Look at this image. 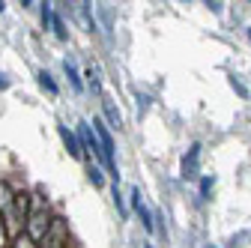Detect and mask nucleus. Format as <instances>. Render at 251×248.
Masks as SVG:
<instances>
[{"instance_id": "0eeeda50", "label": "nucleus", "mask_w": 251, "mask_h": 248, "mask_svg": "<svg viewBox=\"0 0 251 248\" xmlns=\"http://www.w3.org/2000/svg\"><path fill=\"white\" fill-rule=\"evenodd\" d=\"M63 69H66V78H69V84H72V87H75V90L81 93V90H84V78H81V72H78V69H75V66L69 63V60H66V63H63Z\"/></svg>"}, {"instance_id": "f8f14e48", "label": "nucleus", "mask_w": 251, "mask_h": 248, "mask_svg": "<svg viewBox=\"0 0 251 248\" xmlns=\"http://www.w3.org/2000/svg\"><path fill=\"white\" fill-rule=\"evenodd\" d=\"M227 84L233 87V93H236L239 99H248V87H245V84L239 81V75H227Z\"/></svg>"}, {"instance_id": "dca6fc26", "label": "nucleus", "mask_w": 251, "mask_h": 248, "mask_svg": "<svg viewBox=\"0 0 251 248\" xmlns=\"http://www.w3.org/2000/svg\"><path fill=\"white\" fill-rule=\"evenodd\" d=\"M212 185H215V176H212V174L201 176V198H203V200L209 198V192H212Z\"/></svg>"}, {"instance_id": "f257e3e1", "label": "nucleus", "mask_w": 251, "mask_h": 248, "mask_svg": "<svg viewBox=\"0 0 251 248\" xmlns=\"http://www.w3.org/2000/svg\"><path fill=\"white\" fill-rule=\"evenodd\" d=\"M51 224H54V215H51V209H48V200H45L42 195H33V206H30L24 233L33 239L36 245H42L45 236H48V230H51Z\"/></svg>"}, {"instance_id": "412c9836", "label": "nucleus", "mask_w": 251, "mask_h": 248, "mask_svg": "<svg viewBox=\"0 0 251 248\" xmlns=\"http://www.w3.org/2000/svg\"><path fill=\"white\" fill-rule=\"evenodd\" d=\"M144 248H152V245H144Z\"/></svg>"}, {"instance_id": "20e7f679", "label": "nucleus", "mask_w": 251, "mask_h": 248, "mask_svg": "<svg viewBox=\"0 0 251 248\" xmlns=\"http://www.w3.org/2000/svg\"><path fill=\"white\" fill-rule=\"evenodd\" d=\"M78 138H81V147H84V156H93V159H99L102 162V144L96 138V132H93L90 123H78Z\"/></svg>"}, {"instance_id": "7ed1b4c3", "label": "nucleus", "mask_w": 251, "mask_h": 248, "mask_svg": "<svg viewBox=\"0 0 251 248\" xmlns=\"http://www.w3.org/2000/svg\"><path fill=\"white\" fill-rule=\"evenodd\" d=\"M132 209H135V215L141 219V227L147 230V233H155L159 227H155V215L150 212V206L144 203V195H141V185H135L132 189Z\"/></svg>"}, {"instance_id": "f03ea898", "label": "nucleus", "mask_w": 251, "mask_h": 248, "mask_svg": "<svg viewBox=\"0 0 251 248\" xmlns=\"http://www.w3.org/2000/svg\"><path fill=\"white\" fill-rule=\"evenodd\" d=\"M93 132H96L99 144H102V168L105 174L120 185V174H117V159H114V135H111V126L105 120H93Z\"/></svg>"}, {"instance_id": "2eb2a0df", "label": "nucleus", "mask_w": 251, "mask_h": 248, "mask_svg": "<svg viewBox=\"0 0 251 248\" xmlns=\"http://www.w3.org/2000/svg\"><path fill=\"white\" fill-rule=\"evenodd\" d=\"M9 248H39V245H36L33 239H30L27 233H18V236L12 239V245H9Z\"/></svg>"}, {"instance_id": "423d86ee", "label": "nucleus", "mask_w": 251, "mask_h": 248, "mask_svg": "<svg viewBox=\"0 0 251 248\" xmlns=\"http://www.w3.org/2000/svg\"><path fill=\"white\" fill-rule=\"evenodd\" d=\"M57 135H60L63 147L69 149V156H72V159H78V162H81V159H87V156H84V147H81V138H78V132H69V129L60 123V126H57Z\"/></svg>"}, {"instance_id": "9b49d317", "label": "nucleus", "mask_w": 251, "mask_h": 248, "mask_svg": "<svg viewBox=\"0 0 251 248\" xmlns=\"http://www.w3.org/2000/svg\"><path fill=\"white\" fill-rule=\"evenodd\" d=\"M111 198H114V206L120 209L123 219H129V209H126V203H123V195H120V185H117V182L111 185Z\"/></svg>"}, {"instance_id": "1a4fd4ad", "label": "nucleus", "mask_w": 251, "mask_h": 248, "mask_svg": "<svg viewBox=\"0 0 251 248\" xmlns=\"http://www.w3.org/2000/svg\"><path fill=\"white\" fill-rule=\"evenodd\" d=\"M51 30H54V36L60 39V42H66L69 39V30H66V21H63L57 12H54V21H51Z\"/></svg>"}, {"instance_id": "6e6552de", "label": "nucleus", "mask_w": 251, "mask_h": 248, "mask_svg": "<svg viewBox=\"0 0 251 248\" xmlns=\"http://www.w3.org/2000/svg\"><path fill=\"white\" fill-rule=\"evenodd\" d=\"M102 111H105V117H108V123H111V129H120V126H123V117H120V111H117L111 102H102Z\"/></svg>"}, {"instance_id": "4be33fe9", "label": "nucleus", "mask_w": 251, "mask_h": 248, "mask_svg": "<svg viewBox=\"0 0 251 248\" xmlns=\"http://www.w3.org/2000/svg\"><path fill=\"white\" fill-rule=\"evenodd\" d=\"M0 222H3V219H0Z\"/></svg>"}, {"instance_id": "39448f33", "label": "nucleus", "mask_w": 251, "mask_h": 248, "mask_svg": "<svg viewBox=\"0 0 251 248\" xmlns=\"http://www.w3.org/2000/svg\"><path fill=\"white\" fill-rule=\"evenodd\" d=\"M182 179H198L201 176V144H192L188 152L182 156V168H179Z\"/></svg>"}, {"instance_id": "6ab92c4d", "label": "nucleus", "mask_w": 251, "mask_h": 248, "mask_svg": "<svg viewBox=\"0 0 251 248\" xmlns=\"http://www.w3.org/2000/svg\"><path fill=\"white\" fill-rule=\"evenodd\" d=\"M3 9H6V3H3V0H0V12H3Z\"/></svg>"}, {"instance_id": "aec40b11", "label": "nucleus", "mask_w": 251, "mask_h": 248, "mask_svg": "<svg viewBox=\"0 0 251 248\" xmlns=\"http://www.w3.org/2000/svg\"><path fill=\"white\" fill-rule=\"evenodd\" d=\"M245 33H248V42H251V27H248V30H245Z\"/></svg>"}, {"instance_id": "ddd939ff", "label": "nucleus", "mask_w": 251, "mask_h": 248, "mask_svg": "<svg viewBox=\"0 0 251 248\" xmlns=\"http://www.w3.org/2000/svg\"><path fill=\"white\" fill-rule=\"evenodd\" d=\"M36 78H39V87H42V90H48L51 96H57V84H54V78H51V75H48L45 69H42V72H39Z\"/></svg>"}, {"instance_id": "9d476101", "label": "nucleus", "mask_w": 251, "mask_h": 248, "mask_svg": "<svg viewBox=\"0 0 251 248\" xmlns=\"http://www.w3.org/2000/svg\"><path fill=\"white\" fill-rule=\"evenodd\" d=\"M87 174H90V182L96 185V189H102V185H105V171H102L96 162H93V165L87 168Z\"/></svg>"}, {"instance_id": "a211bd4d", "label": "nucleus", "mask_w": 251, "mask_h": 248, "mask_svg": "<svg viewBox=\"0 0 251 248\" xmlns=\"http://www.w3.org/2000/svg\"><path fill=\"white\" fill-rule=\"evenodd\" d=\"M9 84H12V81H9L3 72H0V90H9Z\"/></svg>"}, {"instance_id": "4468645a", "label": "nucleus", "mask_w": 251, "mask_h": 248, "mask_svg": "<svg viewBox=\"0 0 251 248\" xmlns=\"http://www.w3.org/2000/svg\"><path fill=\"white\" fill-rule=\"evenodd\" d=\"M84 78H87V84H90L93 93H99V87H102V81H99V69H93V66H90V69L84 72Z\"/></svg>"}, {"instance_id": "f3484780", "label": "nucleus", "mask_w": 251, "mask_h": 248, "mask_svg": "<svg viewBox=\"0 0 251 248\" xmlns=\"http://www.w3.org/2000/svg\"><path fill=\"white\" fill-rule=\"evenodd\" d=\"M51 21H54V6L42 3V30H51Z\"/></svg>"}]
</instances>
